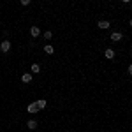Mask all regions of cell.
<instances>
[{
  "label": "cell",
  "instance_id": "cell-4",
  "mask_svg": "<svg viewBox=\"0 0 132 132\" xmlns=\"http://www.w3.org/2000/svg\"><path fill=\"white\" fill-rule=\"evenodd\" d=\"M122 39H123V35L120 34V32H113V34H111V41L113 42H120Z\"/></svg>",
  "mask_w": 132,
  "mask_h": 132
},
{
  "label": "cell",
  "instance_id": "cell-1",
  "mask_svg": "<svg viewBox=\"0 0 132 132\" xmlns=\"http://www.w3.org/2000/svg\"><path fill=\"white\" fill-rule=\"evenodd\" d=\"M0 51L2 53H9L11 51V41L9 39H4V41L0 42Z\"/></svg>",
  "mask_w": 132,
  "mask_h": 132
},
{
  "label": "cell",
  "instance_id": "cell-13",
  "mask_svg": "<svg viewBox=\"0 0 132 132\" xmlns=\"http://www.w3.org/2000/svg\"><path fill=\"white\" fill-rule=\"evenodd\" d=\"M20 2H21V5H30L32 0H20Z\"/></svg>",
  "mask_w": 132,
  "mask_h": 132
},
{
  "label": "cell",
  "instance_id": "cell-2",
  "mask_svg": "<svg viewBox=\"0 0 132 132\" xmlns=\"http://www.w3.org/2000/svg\"><path fill=\"white\" fill-rule=\"evenodd\" d=\"M30 35L32 37H39V35H41V30H39L37 25H32L30 27Z\"/></svg>",
  "mask_w": 132,
  "mask_h": 132
},
{
  "label": "cell",
  "instance_id": "cell-14",
  "mask_svg": "<svg viewBox=\"0 0 132 132\" xmlns=\"http://www.w3.org/2000/svg\"><path fill=\"white\" fill-rule=\"evenodd\" d=\"M122 2H125V4H127V2H130V0H122Z\"/></svg>",
  "mask_w": 132,
  "mask_h": 132
},
{
  "label": "cell",
  "instance_id": "cell-9",
  "mask_svg": "<svg viewBox=\"0 0 132 132\" xmlns=\"http://www.w3.org/2000/svg\"><path fill=\"white\" fill-rule=\"evenodd\" d=\"M21 81L23 83H32V74H28V72L23 74V76H21Z\"/></svg>",
  "mask_w": 132,
  "mask_h": 132
},
{
  "label": "cell",
  "instance_id": "cell-5",
  "mask_svg": "<svg viewBox=\"0 0 132 132\" xmlns=\"http://www.w3.org/2000/svg\"><path fill=\"white\" fill-rule=\"evenodd\" d=\"M104 56H106L108 60H113V58H114V50H113V48H108V50L104 51Z\"/></svg>",
  "mask_w": 132,
  "mask_h": 132
},
{
  "label": "cell",
  "instance_id": "cell-12",
  "mask_svg": "<svg viewBox=\"0 0 132 132\" xmlns=\"http://www.w3.org/2000/svg\"><path fill=\"white\" fill-rule=\"evenodd\" d=\"M51 35H53V34H51V30L44 32V39H51Z\"/></svg>",
  "mask_w": 132,
  "mask_h": 132
},
{
  "label": "cell",
  "instance_id": "cell-7",
  "mask_svg": "<svg viewBox=\"0 0 132 132\" xmlns=\"http://www.w3.org/2000/svg\"><path fill=\"white\" fill-rule=\"evenodd\" d=\"M30 71H32V74H39V72H41V65H39V63H32Z\"/></svg>",
  "mask_w": 132,
  "mask_h": 132
},
{
  "label": "cell",
  "instance_id": "cell-10",
  "mask_svg": "<svg viewBox=\"0 0 132 132\" xmlns=\"http://www.w3.org/2000/svg\"><path fill=\"white\" fill-rule=\"evenodd\" d=\"M35 104H37V109H44V108H46V104H48V102L44 101V99H39V101L35 102Z\"/></svg>",
  "mask_w": 132,
  "mask_h": 132
},
{
  "label": "cell",
  "instance_id": "cell-11",
  "mask_svg": "<svg viewBox=\"0 0 132 132\" xmlns=\"http://www.w3.org/2000/svg\"><path fill=\"white\" fill-rule=\"evenodd\" d=\"M44 53H48V55H53V53H55V48H53L51 44H46V46H44Z\"/></svg>",
  "mask_w": 132,
  "mask_h": 132
},
{
  "label": "cell",
  "instance_id": "cell-6",
  "mask_svg": "<svg viewBox=\"0 0 132 132\" xmlns=\"http://www.w3.org/2000/svg\"><path fill=\"white\" fill-rule=\"evenodd\" d=\"M27 111L30 113V114H35V113L39 111V109H37V104H35V102H30V104H28V108H27Z\"/></svg>",
  "mask_w": 132,
  "mask_h": 132
},
{
  "label": "cell",
  "instance_id": "cell-3",
  "mask_svg": "<svg viewBox=\"0 0 132 132\" xmlns=\"http://www.w3.org/2000/svg\"><path fill=\"white\" fill-rule=\"evenodd\" d=\"M97 27H99L101 30H108V28L111 27V23H109V21H106V20H102V21H99V23H97Z\"/></svg>",
  "mask_w": 132,
  "mask_h": 132
},
{
  "label": "cell",
  "instance_id": "cell-8",
  "mask_svg": "<svg viewBox=\"0 0 132 132\" xmlns=\"http://www.w3.org/2000/svg\"><path fill=\"white\" fill-rule=\"evenodd\" d=\"M27 127H28L30 130H35V129H37V122H35V120H28V122H27Z\"/></svg>",
  "mask_w": 132,
  "mask_h": 132
}]
</instances>
